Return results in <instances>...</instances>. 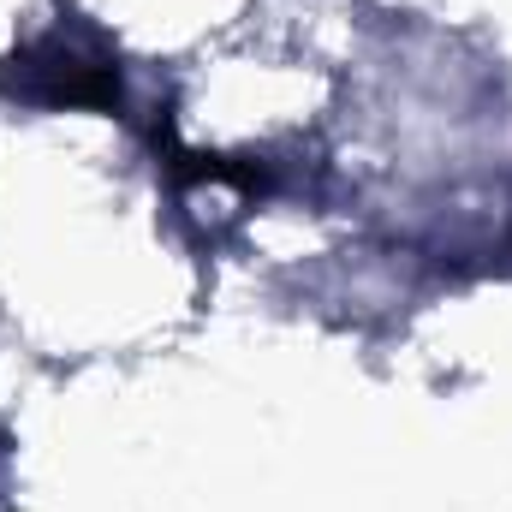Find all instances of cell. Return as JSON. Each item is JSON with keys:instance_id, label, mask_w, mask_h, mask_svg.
<instances>
[{"instance_id": "1", "label": "cell", "mask_w": 512, "mask_h": 512, "mask_svg": "<svg viewBox=\"0 0 512 512\" xmlns=\"http://www.w3.org/2000/svg\"><path fill=\"white\" fill-rule=\"evenodd\" d=\"M6 90L30 96V102H48V108H108V102H120L114 66L84 60L78 48H60V42H42V48L18 54L12 72H6Z\"/></svg>"}]
</instances>
